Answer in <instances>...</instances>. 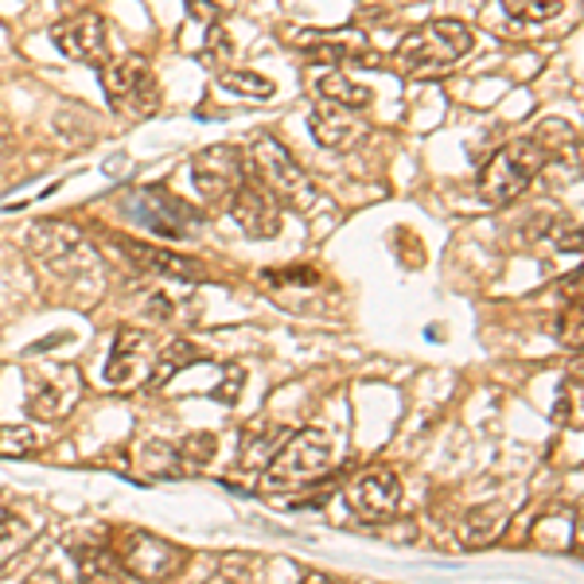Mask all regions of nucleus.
<instances>
[{"label": "nucleus", "instance_id": "nucleus-14", "mask_svg": "<svg viewBox=\"0 0 584 584\" xmlns=\"http://www.w3.org/2000/svg\"><path fill=\"white\" fill-rule=\"evenodd\" d=\"M293 47L305 51V55L320 59V63H374V55L367 51V43H362V35H316V32H293Z\"/></svg>", "mask_w": 584, "mask_h": 584}, {"label": "nucleus", "instance_id": "nucleus-22", "mask_svg": "<svg viewBox=\"0 0 584 584\" xmlns=\"http://www.w3.org/2000/svg\"><path fill=\"white\" fill-rule=\"evenodd\" d=\"M502 9L514 20H527V24H545V20L565 12V0H502Z\"/></svg>", "mask_w": 584, "mask_h": 584}, {"label": "nucleus", "instance_id": "nucleus-27", "mask_svg": "<svg viewBox=\"0 0 584 584\" xmlns=\"http://www.w3.org/2000/svg\"><path fill=\"white\" fill-rule=\"evenodd\" d=\"M206 584H249V573L246 569H223V573H214Z\"/></svg>", "mask_w": 584, "mask_h": 584}, {"label": "nucleus", "instance_id": "nucleus-28", "mask_svg": "<svg viewBox=\"0 0 584 584\" xmlns=\"http://www.w3.org/2000/svg\"><path fill=\"white\" fill-rule=\"evenodd\" d=\"M211 51L214 55H231V40L223 35V28H211Z\"/></svg>", "mask_w": 584, "mask_h": 584}, {"label": "nucleus", "instance_id": "nucleus-7", "mask_svg": "<svg viewBox=\"0 0 584 584\" xmlns=\"http://www.w3.org/2000/svg\"><path fill=\"white\" fill-rule=\"evenodd\" d=\"M191 183L203 199L231 203L234 191L246 183V152L238 145H211L191 160Z\"/></svg>", "mask_w": 584, "mask_h": 584}, {"label": "nucleus", "instance_id": "nucleus-17", "mask_svg": "<svg viewBox=\"0 0 584 584\" xmlns=\"http://www.w3.org/2000/svg\"><path fill=\"white\" fill-rule=\"evenodd\" d=\"M507 519H510L507 502H484V507H471L468 519L460 522V542L468 545V550H476V545H491L495 538L502 534Z\"/></svg>", "mask_w": 584, "mask_h": 584}, {"label": "nucleus", "instance_id": "nucleus-25", "mask_svg": "<svg viewBox=\"0 0 584 584\" xmlns=\"http://www.w3.org/2000/svg\"><path fill=\"white\" fill-rule=\"evenodd\" d=\"M24 542H28V530L20 527V519L17 514H4V519H0V561L24 550Z\"/></svg>", "mask_w": 584, "mask_h": 584}, {"label": "nucleus", "instance_id": "nucleus-9", "mask_svg": "<svg viewBox=\"0 0 584 584\" xmlns=\"http://www.w3.org/2000/svg\"><path fill=\"white\" fill-rule=\"evenodd\" d=\"M78 397H83V379H78L75 367H47L40 379H32L28 410L43 421H59L75 410Z\"/></svg>", "mask_w": 584, "mask_h": 584}, {"label": "nucleus", "instance_id": "nucleus-19", "mask_svg": "<svg viewBox=\"0 0 584 584\" xmlns=\"http://www.w3.org/2000/svg\"><path fill=\"white\" fill-rule=\"evenodd\" d=\"M78 558V584H117L121 576V561L114 558V550H102V545H91L75 550Z\"/></svg>", "mask_w": 584, "mask_h": 584}, {"label": "nucleus", "instance_id": "nucleus-29", "mask_svg": "<svg viewBox=\"0 0 584 584\" xmlns=\"http://www.w3.org/2000/svg\"><path fill=\"white\" fill-rule=\"evenodd\" d=\"M24 584H63V581H59V573H55V569H43V573L28 576Z\"/></svg>", "mask_w": 584, "mask_h": 584}, {"label": "nucleus", "instance_id": "nucleus-5", "mask_svg": "<svg viewBox=\"0 0 584 584\" xmlns=\"http://www.w3.org/2000/svg\"><path fill=\"white\" fill-rule=\"evenodd\" d=\"M125 211L132 214V223H140L145 231L164 234V238H172V242L191 238V234L203 226V214L164 188H145V191H137V195H129Z\"/></svg>", "mask_w": 584, "mask_h": 584}, {"label": "nucleus", "instance_id": "nucleus-24", "mask_svg": "<svg viewBox=\"0 0 584 584\" xmlns=\"http://www.w3.org/2000/svg\"><path fill=\"white\" fill-rule=\"evenodd\" d=\"M214 445H219V440H214L211 433H195L176 448V456H180L183 468H206V464L214 460Z\"/></svg>", "mask_w": 584, "mask_h": 584}, {"label": "nucleus", "instance_id": "nucleus-1", "mask_svg": "<svg viewBox=\"0 0 584 584\" xmlns=\"http://www.w3.org/2000/svg\"><path fill=\"white\" fill-rule=\"evenodd\" d=\"M471 43V28L460 20H428L402 40L397 63L410 78H440L468 55Z\"/></svg>", "mask_w": 584, "mask_h": 584}, {"label": "nucleus", "instance_id": "nucleus-3", "mask_svg": "<svg viewBox=\"0 0 584 584\" xmlns=\"http://www.w3.org/2000/svg\"><path fill=\"white\" fill-rule=\"evenodd\" d=\"M545 164H550V157H545L542 145H538L534 137L510 140V145H502V149L487 160L484 172H479V199H484L487 206H502V203H510V199H519L522 191L538 180V172H542Z\"/></svg>", "mask_w": 584, "mask_h": 584}, {"label": "nucleus", "instance_id": "nucleus-18", "mask_svg": "<svg viewBox=\"0 0 584 584\" xmlns=\"http://www.w3.org/2000/svg\"><path fill=\"white\" fill-rule=\"evenodd\" d=\"M312 91L320 94V102H336V106H347V109H362L371 106V86L362 83H351L347 75H339V71H331V66H323L320 75L312 78Z\"/></svg>", "mask_w": 584, "mask_h": 584}, {"label": "nucleus", "instance_id": "nucleus-31", "mask_svg": "<svg viewBox=\"0 0 584 584\" xmlns=\"http://www.w3.org/2000/svg\"><path fill=\"white\" fill-rule=\"evenodd\" d=\"M305 584H336L331 576H323V573H305Z\"/></svg>", "mask_w": 584, "mask_h": 584}, {"label": "nucleus", "instance_id": "nucleus-12", "mask_svg": "<svg viewBox=\"0 0 584 584\" xmlns=\"http://www.w3.org/2000/svg\"><path fill=\"white\" fill-rule=\"evenodd\" d=\"M59 55L75 59V63H98L106 59V20L98 12H78V17L63 20L51 32Z\"/></svg>", "mask_w": 584, "mask_h": 584}, {"label": "nucleus", "instance_id": "nucleus-13", "mask_svg": "<svg viewBox=\"0 0 584 584\" xmlns=\"http://www.w3.org/2000/svg\"><path fill=\"white\" fill-rule=\"evenodd\" d=\"M308 129H312L316 145L331 152L351 149V145H359V140L367 137V125H362L359 109L336 106V102H320V106L312 109V117H308Z\"/></svg>", "mask_w": 584, "mask_h": 584}, {"label": "nucleus", "instance_id": "nucleus-15", "mask_svg": "<svg viewBox=\"0 0 584 584\" xmlns=\"http://www.w3.org/2000/svg\"><path fill=\"white\" fill-rule=\"evenodd\" d=\"M117 246H121L129 257H140V262L149 265V269L164 273V277H172V280H206L203 265L191 262V257H183V254H172V249H160V246H149V242H132V238H117Z\"/></svg>", "mask_w": 584, "mask_h": 584}, {"label": "nucleus", "instance_id": "nucleus-2", "mask_svg": "<svg viewBox=\"0 0 584 584\" xmlns=\"http://www.w3.org/2000/svg\"><path fill=\"white\" fill-rule=\"evenodd\" d=\"M246 168L254 172V180L262 188H269L280 203L297 206V211H312L316 206V188L308 180L305 168L293 160V152L280 145L269 132H257L246 149Z\"/></svg>", "mask_w": 584, "mask_h": 584}, {"label": "nucleus", "instance_id": "nucleus-11", "mask_svg": "<svg viewBox=\"0 0 584 584\" xmlns=\"http://www.w3.org/2000/svg\"><path fill=\"white\" fill-rule=\"evenodd\" d=\"M397 502H402V484H397L394 471L379 468V471H367V476H359L351 487H347V507L359 514V519H390L397 510Z\"/></svg>", "mask_w": 584, "mask_h": 584}, {"label": "nucleus", "instance_id": "nucleus-4", "mask_svg": "<svg viewBox=\"0 0 584 584\" xmlns=\"http://www.w3.org/2000/svg\"><path fill=\"white\" fill-rule=\"evenodd\" d=\"M331 464V445L320 428H300V433L285 436L280 448L273 453L269 468H265V484L269 487H300L312 484L328 471Z\"/></svg>", "mask_w": 584, "mask_h": 584}, {"label": "nucleus", "instance_id": "nucleus-20", "mask_svg": "<svg viewBox=\"0 0 584 584\" xmlns=\"http://www.w3.org/2000/svg\"><path fill=\"white\" fill-rule=\"evenodd\" d=\"M199 359H203V354H199L195 347L188 343V339H176V343H168V351L160 354L157 371L149 374V386H152V390L168 386V382H172L176 374L183 371V367H191V362H199Z\"/></svg>", "mask_w": 584, "mask_h": 584}, {"label": "nucleus", "instance_id": "nucleus-10", "mask_svg": "<svg viewBox=\"0 0 584 584\" xmlns=\"http://www.w3.org/2000/svg\"><path fill=\"white\" fill-rule=\"evenodd\" d=\"M231 219L249 238H277L280 231V199L257 180H246L231 195Z\"/></svg>", "mask_w": 584, "mask_h": 584}, {"label": "nucleus", "instance_id": "nucleus-30", "mask_svg": "<svg viewBox=\"0 0 584 584\" xmlns=\"http://www.w3.org/2000/svg\"><path fill=\"white\" fill-rule=\"evenodd\" d=\"M9 145H12V125L4 121V117H0V152L9 149Z\"/></svg>", "mask_w": 584, "mask_h": 584}, {"label": "nucleus", "instance_id": "nucleus-23", "mask_svg": "<svg viewBox=\"0 0 584 584\" xmlns=\"http://www.w3.org/2000/svg\"><path fill=\"white\" fill-rule=\"evenodd\" d=\"M40 448V436L32 425H9L0 428V456H12V460H24Z\"/></svg>", "mask_w": 584, "mask_h": 584}, {"label": "nucleus", "instance_id": "nucleus-6", "mask_svg": "<svg viewBox=\"0 0 584 584\" xmlns=\"http://www.w3.org/2000/svg\"><path fill=\"white\" fill-rule=\"evenodd\" d=\"M114 558L121 561V573L140 581H168L183 569V550L176 542L149 534V530H121L114 545Z\"/></svg>", "mask_w": 584, "mask_h": 584}, {"label": "nucleus", "instance_id": "nucleus-21", "mask_svg": "<svg viewBox=\"0 0 584 584\" xmlns=\"http://www.w3.org/2000/svg\"><path fill=\"white\" fill-rule=\"evenodd\" d=\"M219 86L231 94H246V98H273V78L257 75V71H223L219 75Z\"/></svg>", "mask_w": 584, "mask_h": 584}, {"label": "nucleus", "instance_id": "nucleus-8", "mask_svg": "<svg viewBox=\"0 0 584 584\" xmlns=\"http://www.w3.org/2000/svg\"><path fill=\"white\" fill-rule=\"evenodd\" d=\"M102 86H106L109 102L129 109L132 117H145L157 109V83H152L149 59H140V55L117 59L106 75H102Z\"/></svg>", "mask_w": 584, "mask_h": 584}, {"label": "nucleus", "instance_id": "nucleus-26", "mask_svg": "<svg viewBox=\"0 0 584 584\" xmlns=\"http://www.w3.org/2000/svg\"><path fill=\"white\" fill-rule=\"evenodd\" d=\"M188 9H191V17L214 24V20L223 17L226 9H234V0H188Z\"/></svg>", "mask_w": 584, "mask_h": 584}, {"label": "nucleus", "instance_id": "nucleus-16", "mask_svg": "<svg viewBox=\"0 0 584 584\" xmlns=\"http://www.w3.org/2000/svg\"><path fill=\"white\" fill-rule=\"evenodd\" d=\"M78 242H83V231L71 223H59V219L35 223L32 231H28V246H32V254H40L43 262H59V257H66L71 249H78Z\"/></svg>", "mask_w": 584, "mask_h": 584}]
</instances>
